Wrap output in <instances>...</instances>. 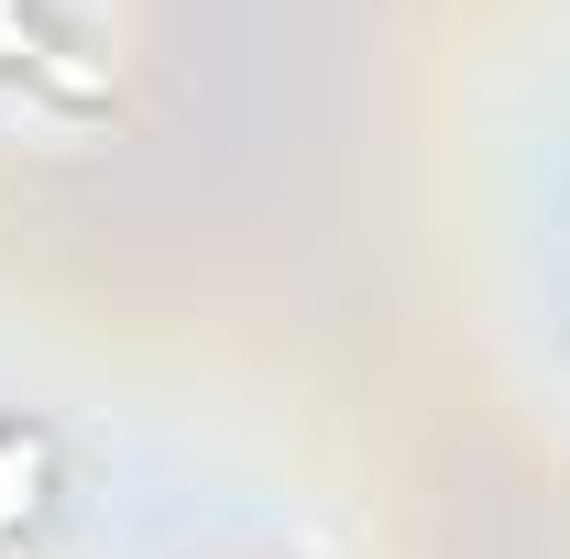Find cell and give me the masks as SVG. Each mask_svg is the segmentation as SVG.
I'll return each instance as SVG.
<instances>
[{"label": "cell", "instance_id": "cell-1", "mask_svg": "<svg viewBox=\"0 0 570 559\" xmlns=\"http://www.w3.org/2000/svg\"><path fill=\"white\" fill-rule=\"evenodd\" d=\"M33 483H45V450H33L22 428H0V527L33 516Z\"/></svg>", "mask_w": 570, "mask_h": 559}]
</instances>
